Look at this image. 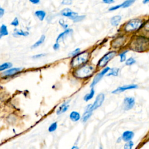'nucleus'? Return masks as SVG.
<instances>
[{
	"mask_svg": "<svg viewBox=\"0 0 149 149\" xmlns=\"http://www.w3.org/2000/svg\"><path fill=\"white\" fill-rule=\"evenodd\" d=\"M148 45L147 39L143 37H137L132 42L130 48L136 51L141 52L147 49Z\"/></svg>",
	"mask_w": 149,
	"mask_h": 149,
	"instance_id": "f257e3e1",
	"label": "nucleus"
},
{
	"mask_svg": "<svg viewBox=\"0 0 149 149\" xmlns=\"http://www.w3.org/2000/svg\"><path fill=\"white\" fill-rule=\"evenodd\" d=\"M94 69V67L92 65H84L76 69L74 72V75L78 78H86L92 75Z\"/></svg>",
	"mask_w": 149,
	"mask_h": 149,
	"instance_id": "f03ea898",
	"label": "nucleus"
},
{
	"mask_svg": "<svg viewBox=\"0 0 149 149\" xmlns=\"http://www.w3.org/2000/svg\"><path fill=\"white\" fill-rule=\"evenodd\" d=\"M143 21L140 19H133L128 21L124 25V30L126 32H132L137 30L144 25Z\"/></svg>",
	"mask_w": 149,
	"mask_h": 149,
	"instance_id": "7ed1b4c3",
	"label": "nucleus"
},
{
	"mask_svg": "<svg viewBox=\"0 0 149 149\" xmlns=\"http://www.w3.org/2000/svg\"><path fill=\"white\" fill-rule=\"evenodd\" d=\"M89 58V53L87 51H84L82 53H79L75 56L71 62V65L73 67H78L81 65L86 63Z\"/></svg>",
	"mask_w": 149,
	"mask_h": 149,
	"instance_id": "20e7f679",
	"label": "nucleus"
},
{
	"mask_svg": "<svg viewBox=\"0 0 149 149\" xmlns=\"http://www.w3.org/2000/svg\"><path fill=\"white\" fill-rule=\"evenodd\" d=\"M117 54V53L115 51H111L107 54H106L98 63V67H104L111 60H112Z\"/></svg>",
	"mask_w": 149,
	"mask_h": 149,
	"instance_id": "39448f33",
	"label": "nucleus"
},
{
	"mask_svg": "<svg viewBox=\"0 0 149 149\" xmlns=\"http://www.w3.org/2000/svg\"><path fill=\"white\" fill-rule=\"evenodd\" d=\"M135 104V100L133 97H126L124 101L123 108L125 110H129L132 109Z\"/></svg>",
	"mask_w": 149,
	"mask_h": 149,
	"instance_id": "423d86ee",
	"label": "nucleus"
},
{
	"mask_svg": "<svg viewBox=\"0 0 149 149\" xmlns=\"http://www.w3.org/2000/svg\"><path fill=\"white\" fill-rule=\"evenodd\" d=\"M104 99H105V95L104 94H103V93L99 94L97 96L94 104H92L93 110H94L98 108L99 107H100L102 105L103 103L104 102Z\"/></svg>",
	"mask_w": 149,
	"mask_h": 149,
	"instance_id": "0eeeda50",
	"label": "nucleus"
},
{
	"mask_svg": "<svg viewBox=\"0 0 149 149\" xmlns=\"http://www.w3.org/2000/svg\"><path fill=\"white\" fill-rule=\"evenodd\" d=\"M110 70V68L109 67H107L105 69H104L101 72H100L99 73H98L94 78L93 79V81L91 84V87H93L94 86H95L99 81H100L101 80V79L108 72V71Z\"/></svg>",
	"mask_w": 149,
	"mask_h": 149,
	"instance_id": "6e6552de",
	"label": "nucleus"
},
{
	"mask_svg": "<svg viewBox=\"0 0 149 149\" xmlns=\"http://www.w3.org/2000/svg\"><path fill=\"white\" fill-rule=\"evenodd\" d=\"M61 15L63 16L69 18V19L73 20L78 15L77 12H73L69 8H65L61 11Z\"/></svg>",
	"mask_w": 149,
	"mask_h": 149,
	"instance_id": "1a4fd4ad",
	"label": "nucleus"
},
{
	"mask_svg": "<svg viewBox=\"0 0 149 149\" xmlns=\"http://www.w3.org/2000/svg\"><path fill=\"white\" fill-rule=\"evenodd\" d=\"M137 87V86L136 84H130V85H126L122 87H119L117 89H116L115 90H114L112 93L114 94H117V93H119L121 92H123L125 90H130V89H136Z\"/></svg>",
	"mask_w": 149,
	"mask_h": 149,
	"instance_id": "9d476101",
	"label": "nucleus"
},
{
	"mask_svg": "<svg viewBox=\"0 0 149 149\" xmlns=\"http://www.w3.org/2000/svg\"><path fill=\"white\" fill-rule=\"evenodd\" d=\"M21 71V68H14L10 69L7 71H5L2 73V75L3 76H11L12 75H14L16 74L17 73Z\"/></svg>",
	"mask_w": 149,
	"mask_h": 149,
	"instance_id": "9b49d317",
	"label": "nucleus"
},
{
	"mask_svg": "<svg viewBox=\"0 0 149 149\" xmlns=\"http://www.w3.org/2000/svg\"><path fill=\"white\" fill-rule=\"evenodd\" d=\"M134 136V133L132 131H125V132H124V133L122 134V139L125 141H130V140L132 139V138Z\"/></svg>",
	"mask_w": 149,
	"mask_h": 149,
	"instance_id": "f8f14e48",
	"label": "nucleus"
},
{
	"mask_svg": "<svg viewBox=\"0 0 149 149\" xmlns=\"http://www.w3.org/2000/svg\"><path fill=\"white\" fill-rule=\"evenodd\" d=\"M68 108H69L68 102H65L61 106L59 107V108L57 110V114L60 115V114L66 112L68 110Z\"/></svg>",
	"mask_w": 149,
	"mask_h": 149,
	"instance_id": "ddd939ff",
	"label": "nucleus"
},
{
	"mask_svg": "<svg viewBox=\"0 0 149 149\" xmlns=\"http://www.w3.org/2000/svg\"><path fill=\"white\" fill-rule=\"evenodd\" d=\"M122 20V17L121 15H115L111 18V23L114 26H117L120 23Z\"/></svg>",
	"mask_w": 149,
	"mask_h": 149,
	"instance_id": "4468645a",
	"label": "nucleus"
},
{
	"mask_svg": "<svg viewBox=\"0 0 149 149\" xmlns=\"http://www.w3.org/2000/svg\"><path fill=\"white\" fill-rule=\"evenodd\" d=\"M72 32H73V30H72V29H66L64 32H62V33H61V34L58 36V37H57V40H56L57 43H58L60 41L63 40V39L65 37V36H67L68 34H70V33H72Z\"/></svg>",
	"mask_w": 149,
	"mask_h": 149,
	"instance_id": "2eb2a0df",
	"label": "nucleus"
},
{
	"mask_svg": "<svg viewBox=\"0 0 149 149\" xmlns=\"http://www.w3.org/2000/svg\"><path fill=\"white\" fill-rule=\"evenodd\" d=\"M29 34V33L28 32H24L22 30H18L17 29H15L14 30V32L13 35L15 37L18 36H27Z\"/></svg>",
	"mask_w": 149,
	"mask_h": 149,
	"instance_id": "dca6fc26",
	"label": "nucleus"
},
{
	"mask_svg": "<svg viewBox=\"0 0 149 149\" xmlns=\"http://www.w3.org/2000/svg\"><path fill=\"white\" fill-rule=\"evenodd\" d=\"M136 0H125L121 5V8H127L132 6Z\"/></svg>",
	"mask_w": 149,
	"mask_h": 149,
	"instance_id": "f3484780",
	"label": "nucleus"
},
{
	"mask_svg": "<svg viewBox=\"0 0 149 149\" xmlns=\"http://www.w3.org/2000/svg\"><path fill=\"white\" fill-rule=\"evenodd\" d=\"M70 119L73 121V122H76L78 121L80 119V115L79 114V113L76 111H73L70 114Z\"/></svg>",
	"mask_w": 149,
	"mask_h": 149,
	"instance_id": "a211bd4d",
	"label": "nucleus"
},
{
	"mask_svg": "<svg viewBox=\"0 0 149 149\" xmlns=\"http://www.w3.org/2000/svg\"><path fill=\"white\" fill-rule=\"evenodd\" d=\"M8 35V31L7 27L5 25H2L0 27V38H2L3 36Z\"/></svg>",
	"mask_w": 149,
	"mask_h": 149,
	"instance_id": "6ab92c4d",
	"label": "nucleus"
},
{
	"mask_svg": "<svg viewBox=\"0 0 149 149\" xmlns=\"http://www.w3.org/2000/svg\"><path fill=\"white\" fill-rule=\"evenodd\" d=\"M35 15L38 18V19L40 21H43L46 15V13L45 11H41V10H39V11H37L35 12Z\"/></svg>",
	"mask_w": 149,
	"mask_h": 149,
	"instance_id": "aec40b11",
	"label": "nucleus"
},
{
	"mask_svg": "<svg viewBox=\"0 0 149 149\" xmlns=\"http://www.w3.org/2000/svg\"><path fill=\"white\" fill-rule=\"evenodd\" d=\"M45 36L44 35H42V36H41V37L40 38V39H39L38 41H37L31 47V48L34 49V48H36L38 47H39L41 44H42L44 43V40H45Z\"/></svg>",
	"mask_w": 149,
	"mask_h": 149,
	"instance_id": "412c9836",
	"label": "nucleus"
},
{
	"mask_svg": "<svg viewBox=\"0 0 149 149\" xmlns=\"http://www.w3.org/2000/svg\"><path fill=\"white\" fill-rule=\"evenodd\" d=\"M92 112H93V111L89 110H86L85 113H84V115L83 116V118H82V121H83V122H86L89 119V118L91 115Z\"/></svg>",
	"mask_w": 149,
	"mask_h": 149,
	"instance_id": "4be33fe9",
	"label": "nucleus"
},
{
	"mask_svg": "<svg viewBox=\"0 0 149 149\" xmlns=\"http://www.w3.org/2000/svg\"><path fill=\"white\" fill-rule=\"evenodd\" d=\"M12 67V64L11 62H5L0 65V71H3L5 69H9Z\"/></svg>",
	"mask_w": 149,
	"mask_h": 149,
	"instance_id": "5701e85b",
	"label": "nucleus"
},
{
	"mask_svg": "<svg viewBox=\"0 0 149 149\" xmlns=\"http://www.w3.org/2000/svg\"><path fill=\"white\" fill-rule=\"evenodd\" d=\"M94 95V90L93 88H92L91 90V91H90V92L89 93L87 94L84 96V101L87 102V101L90 100V99H91V98L93 97Z\"/></svg>",
	"mask_w": 149,
	"mask_h": 149,
	"instance_id": "b1692460",
	"label": "nucleus"
},
{
	"mask_svg": "<svg viewBox=\"0 0 149 149\" xmlns=\"http://www.w3.org/2000/svg\"><path fill=\"white\" fill-rule=\"evenodd\" d=\"M111 70V72H110L109 73H108V75L107 76H117L118 75V72H119V69L118 68H113V69H110Z\"/></svg>",
	"mask_w": 149,
	"mask_h": 149,
	"instance_id": "393cba45",
	"label": "nucleus"
},
{
	"mask_svg": "<svg viewBox=\"0 0 149 149\" xmlns=\"http://www.w3.org/2000/svg\"><path fill=\"white\" fill-rule=\"evenodd\" d=\"M85 18H86L85 15H78L72 21L75 23L79 22H81L83 20H84L85 19Z\"/></svg>",
	"mask_w": 149,
	"mask_h": 149,
	"instance_id": "a878e982",
	"label": "nucleus"
},
{
	"mask_svg": "<svg viewBox=\"0 0 149 149\" xmlns=\"http://www.w3.org/2000/svg\"><path fill=\"white\" fill-rule=\"evenodd\" d=\"M57 128V122H54L50 126H49L48 128V131L52 132L55 131Z\"/></svg>",
	"mask_w": 149,
	"mask_h": 149,
	"instance_id": "bb28decb",
	"label": "nucleus"
},
{
	"mask_svg": "<svg viewBox=\"0 0 149 149\" xmlns=\"http://www.w3.org/2000/svg\"><path fill=\"white\" fill-rule=\"evenodd\" d=\"M133 146V143L132 141H128L124 146V148L125 149H131Z\"/></svg>",
	"mask_w": 149,
	"mask_h": 149,
	"instance_id": "cd10ccee",
	"label": "nucleus"
},
{
	"mask_svg": "<svg viewBox=\"0 0 149 149\" xmlns=\"http://www.w3.org/2000/svg\"><path fill=\"white\" fill-rule=\"evenodd\" d=\"M135 62H136V61L135 60V59H133V58H130L128 60H127V61H126V65L130 66L134 64Z\"/></svg>",
	"mask_w": 149,
	"mask_h": 149,
	"instance_id": "c85d7f7f",
	"label": "nucleus"
},
{
	"mask_svg": "<svg viewBox=\"0 0 149 149\" xmlns=\"http://www.w3.org/2000/svg\"><path fill=\"white\" fill-rule=\"evenodd\" d=\"M73 0H62L61 4L64 5H71L72 4Z\"/></svg>",
	"mask_w": 149,
	"mask_h": 149,
	"instance_id": "c756f323",
	"label": "nucleus"
},
{
	"mask_svg": "<svg viewBox=\"0 0 149 149\" xmlns=\"http://www.w3.org/2000/svg\"><path fill=\"white\" fill-rule=\"evenodd\" d=\"M80 48H76V49H75L74 51H73L71 53H70L69 56H71V57H75L76 55H78L79 53H80Z\"/></svg>",
	"mask_w": 149,
	"mask_h": 149,
	"instance_id": "7c9ffc66",
	"label": "nucleus"
},
{
	"mask_svg": "<svg viewBox=\"0 0 149 149\" xmlns=\"http://www.w3.org/2000/svg\"><path fill=\"white\" fill-rule=\"evenodd\" d=\"M119 8H121V5L119 4V5H114V6H113L111 7H110L109 9H108V11H116Z\"/></svg>",
	"mask_w": 149,
	"mask_h": 149,
	"instance_id": "2f4dec72",
	"label": "nucleus"
},
{
	"mask_svg": "<svg viewBox=\"0 0 149 149\" xmlns=\"http://www.w3.org/2000/svg\"><path fill=\"white\" fill-rule=\"evenodd\" d=\"M128 52V51H125V52L122 53V54H119V57H120V60L121 62H124L126 60V53Z\"/></svg>",
	"mask_w": 149,
	"mask_h": 149,
	"instance_id": "473e14b6",
	"label": "nucleus"
},
{
	"mask_svg": "<svg viewBox=\"0 0 149 149\" xmlns=\"http://www.w3.org/2000/svg\"><path fill=\"white\" fill-rule=\"evenodd\" d=\"M59 23L60 24V25L64 29H68V25L67 24H66L64 22V21L63 19H61L59 21Z\"/></svg>",
	"mask_w": 149,
	"mask_h": 149,
	"instance_id": "72a5a7b5",
	"label": "nucleus"
},
{
	"mask_svg": "<svg viewBox=\"0 0 149 149\" xmlns=\"http://www.w3.org/2000/svg\"><path fill=\"white\" fill-rule=\"evenodd\" d=\"M102 1L103 3L108 5L113 4L115 3V0H102Z\"/></svg>",
	"mask_w": 149,
	"mask_h": 149,
	"instance_id": "f704fd0d",
	"label": "nucleus"
},
{
	"mask_svg": "<svg viewBox=\"0 0 149 149\" xmlns=\"http://www.w3.org/2000/svg\"><path fill=\"white\" fill-rule=\"evenodd\" d=\"M11 25L14 26H18L19 25V21L17 18H15L11 23Z\"/></svg>",
	"mask_w": 149,
	"mask_h": 149,
	"instance_id": "c9c22d12",
	"label": "nucleus"
},
{
	"mask_svg": "<svg viewBox=\"0 0 149 149\" xmlns=\"http://www.w3.org/2000/svg\"><path fill=\"white\" fill-rule=\"evenodd\" d=\"M45 56V54H40L34 56L32 57V58H34V59H37V58H41V57H44Z\"/></svg>",
	"mask_w": 149,
	"mask_h": 149,
	"instance_id": "e433bc0d",
	"label": "nucleus"
},
{
	"mask_svg": "<svg viewBox=\"0 0 149 149\" xmlns=\"http://www.w3.org/2000/svg\"><path fill=\"white\" fill-rule=\"evenodd\" d=\"M4 13H5V10L0 7V18H1L4 16Z\"/></svg>",
	"mask_w": 149,
	"mask_h": 149,
	"instance_id": "4c0bfd02",
	"label": "nucleus"
},
{
	"mask_svg": "<svg viewBox=\"0 0 149 149\" xmlns=\"http://www.w3.org/2000/svg\"><path fill=\"white\" fill-rule=\"evenodd\" d=\"M53 48L54 50H57L60 48V44L58 43H56L54 45H53Z\"/></svg>",
	"mask_w": 149,
	"mask_h": 149,
	"instance_id": "58836bf2",
	"label": "nucleus"
},
{
	"mask_svg": "<svg viewBox=\"0 0 149 149\" xmlns=\"http://www.w3.org/2000/svg\"><path fill=\"white\" fill-rule=\"evenodd\" d=\"M29 1L33 4H37L40 3V0H29Z\"/></svg>",
	"mask_w": 149,
	"mask_h": 149,
	"instance_id": "ea45409f",
	"label": "nucleus"
},
{
	"mask_svg": "<svg viewBox=\"0 0 149 149\" xmlns=\"http://www.w3.org/2000/svg\"><path fill=\"white\" fill-rule=\"evenodd\" d=\"M149 3V0H143V4H147Z\"/></svg>",
	"mask_w": 149,
	"mask_h": 149,
	"instance_id": "a19ab883",
	"label": "nucleus"
},
{
	"mask_svg": "<svg viewBox=\"0 0 149 149\" xmlns=\"http://www.w3.org/2000/svg\"><path fill=\"white\" fill-rule=\"evenodd\" d=\"M73 148H76V149H78V147H75V146H74V147H72V149H73Z\"/></svg>",
	"mask_w": 149,
	"mask_h": 149,
	"instance_id": "79ce46f5",
	"label": "nucleus"
}]
</instances>
